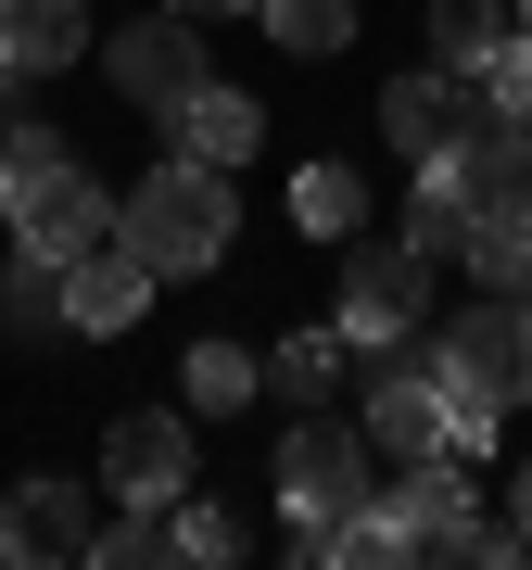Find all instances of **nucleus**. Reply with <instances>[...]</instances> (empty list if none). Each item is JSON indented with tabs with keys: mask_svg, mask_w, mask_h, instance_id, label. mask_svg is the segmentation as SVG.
I'll return each mask as SVG.
<instances>
[{
	"mask_svg": "<svg viewBox=\"0 0 532 570\" xmlns=\"http://www.w3.org/2000/svg\"><path fill=\"white\" fill-rule=\"evenodd\" d=\"M115 242L152 266V279H204V266L242 242V204H228V165H190V153H165L140 190L115 204Z\"/></svg>",
	"mask_w": 532,
	"mask_h": 570,
	"instance_id": "obj_1",
	"label": "nucleus"
},
{
	"mask_svg": "<svg viewBox=\"0 0 532 570\" xmlns=\"http://www.w3.org/2000/svg\"><path fill=\"white\" fill-rule=\"evenodd\" d=\"M393 532H406V558H532L520 520H482L470 482H456V456H406V482L381 494Z\"/></svg>",
	"mask_w": 532,
	"mask_h": 570,
	"instance_id": "obj_2",
	"label": "nucleus"
},
{
	"mask_svg": "<svg viewBox=\"0 0 532 570\" xmlns=\"http://www.w3.org/2000/svg\"><path fill=\"white\" fill-rule=\"evenodd\" d=\"M368 431L355 419H329V406H292V444H279V508L292 520H343V508H368Z\"/></svg>",
	"mask_w": 532,
	"mask_h": 570,
	"instance_id": "obj_3",
	"label": "nucleus"
},
{
	"mask_svg": "<svg viewBox=\"0 0 532 570\" xmlns=\"http://www.w3.org/2000/svg\"><path fill=\"white\" fill-rule=\"evenodd\" d=\"M368 444L381 456H444V343H368Z\"/></svg>",
	"mask_w": 532,
	"mask_h": 570,
	"instance_id": "obj_4",
	"label": "nucleus"
},
{
	"mask_svg": "<svg viewBox=\"0 0 532 570\" xmlns=\"http://www.w3.org/2000/svg\"><path fill=\"white\" fill-rule=\"evenodd\" d=\"M418 305H431V254L393 228V242H355V266H343V343L368 355V343H406L418 330Z\"/></svg>",
	"mask_w": 532,
	"mask_h": 570,
	"instance_id": "obj_5",
	"label": "nucleus"
},
{
	"mask_svg": "<svg viewBox=\"0 0 532 570\" xmlns=\"http://www.w3.org/2000/svg\"><path fill=\"white\" fill-rule=\"evenodd\" d=\"M444 381L494 393V406H532V292H482V305L444 330Z\"/></svg>",
	"mask_w": 532,
	"mask_h": 570,
	"instance_id": "obj_6",
	"label": "nucleus"
},
{
	"mask_svg": "<svg viewBox=\"0 0 532 570\" xmlns=\"http://www.w3.org/2000/svg\"><path fill=\"white\" fill-rule=\"evenodd\" d=\"M102 77H115L140 115H178L216 63H204V39H190V13H140V26H115V39H102Z\"/></svg>",
	"mask_w": 532,
	"mask_h": 570,
	"instance_id": "obj_7",
	"label": "nucleus"
},
{
	"mask_svg": "<svg viewBox=\"0 0 532 570\" xmlns=\"http://www.w3.org/2000/svg\"><path fill=\"white\" fill-rule=\"evenodd\" d=\"M381 140L406 153V165H456V153L482 140L470 77H456V63H418V77H393V89H381Z\"/></svg>",
	"mask_w": 532,
	"mask_h": 570,
	"instance_id": "obj_8",
	"label": "nucleus"
},
{
	"mask_svg": "<svg viewBox=\"0 0 532 570\" xmlns=\"http://www.w3.org/2000/svg\"><path fill=\"white\" fill-rule=\"evenodd\" d=\"M190 419H165V406H127L115 431H102V494H127V508H178L190 494Z\"/></svg>",
	"mask_w": 532,
	"mask_h": 570,
	"instance_id": "obj_9",
	"label": "nucleus"
},
{
	"mask_svg": "<svg viewBox=\"0 0 532 570\" xmlns=\"http://www.w3.org/2000/svg\"><path fill=\"white\" fill-rule=\"evenodd\" d=\"M89 546H102V520H89V482H63V469L13 482V508H0V558H26V570H77Z\"/></svg>",
	"mask_w": 532,
	"mask_h": 570,
	"instance_id": "obj_10",
	"label": "nucleus"
},
{
	"mask_svg": "<svg viewBox=\"0 0 532 570\" xmlns=\"http://www.w3.org/2000/svg\"><path fill=\"white\" fill-rule=\"evenodd\" d=\"M13 228H26V254H39V266H77V254H102V242H115V204H102V178L51 165V178H26V190H13Z\"/></svg>",
	"mask_w": 532,
	"mask_h": 570,
	"instance_id": "obj_11",
	"label": "nucleus"
},
{
	"mask_svg": "<svg viewBox=\"0 0 532 570\" xmlns=\"http://www.w3.org/2000/svg\"><path fill=\"white\" fill-rule=\"evenodd\" d=\"M140 305H152V266L127 254V242H102V254H77V266H63V330H89V343H115Z\"/></svg>",
	"mask_w": 532,
	"mask_h": 570,
	"instance_id": "obj_12",
	"label": "nucleus"
},
{
	"mask_svg": "<svg viewBox=\"0 0 532 570\" xmlns=\"http://www.w3.org/2000/svg\"><path fill=\"white\" fill-rule=\"evenodd\" d=\"M254 140H266V115L242 102V89H216V77L165 115V153H190V165H254Z\"/></svg>",
	"mask_w": 532,
	"mask_h": 570,
	"instance_id": "obj_13",
	"label": "nucleus"
},
{
	"mask_svg": "<svg viewBox=\"0 0 532 570\" xmlns=\"http://www.w3.org/2000/svg\"><path fill=\"white\" fill-rule=\"evenodd\" d=\"M77 51H89L77 0H0V63H13V77H63Z\"/></svg>",
	"mask_w": 532,
	"mask_h": 570,
	"instance_id": "obj_14",
	"label": "nucleus"
},
{
	"mask_svg": "<svg viewBox=\"0 0 532 570\" xmlns=\"http://www.w3.org/2000/svg\"><path fill=\"white\" fill-rule=\"evenodd\" d=\"M456 178H470V204H482V216L532 228V127H482V140L456 153Z\"/></svg>",
	"mask_w": 532,
	"mask_h": 570,
	"instance_id": "obj_15",
	"label": "nucleus"
},
{
	"mask_svg": "<svg viewBox=\"0 0 532 570\" xmlns=\"http://www.w3.org/2000/svg\"><path fill=\"white\" fill-rule=\"evenodd\" d=\"M470 228H482V204H470V178L456 165H418V190H406V242L444 266V254H470Z\"/></svg>",
	"mask_w": 532,
	"mask_h": 570,
	"instance_id": "obj_16",
	"label": "nucleus"
},
{
	"mask_svg": "<svg viewBox=\"0 0 532 570\" xmlns=\"http://www.w3.org/2000/svg\"><path fill=\"white\" fill-rule=\"evenodd\" d=\"M254 381H266V367H254L242 343H190V355H178V393H190V419H242V406H254Z\"/></svg>",
	"mask_w": 532,
	"mask_h": 570,
	"instance_id": "obj_17",
	"label": "nucleus"
},
{
	"mask_svg": "<svg viewBox=\"0 0 532 570\" xmlns=\"http://www.w3.org/2000/svg\"><path fill=\"white\" fill-rule=\"evenodd\" d=\"M343 330H292L279 355H266V393H279V406H329V381H343Z\"/></svg>",
	"mask_w": 532,
	"mask_h": 570,
	"instance_id": "obj_18",
	"label": "nucleus"
},
{
	"mask_svg": "<svg viewBox=\"0 0 532 570\" xmlns=\"http://www.w3.org/2000/svg\"><path fill=\"white\" fill-rule=\"evenodd\" d=\"M254 26H266L292 63H329V51L355 39V0H254Z\"/></svg>",
	"mask_w": 532,
	"mask_h": 570,
	"instance_id": "obj_19",
	"label": "nucleus"
},
{
	"mask_svg": "<svg viewBox=\"0 0 532 570\" xmlns=\"http://www.w3.org/2000/svg\"><path fill=\"white\" fill-rule=\"evenodd\" d=\"M456 77H470L482 127H532V39H494L482 63H456Z\"/></svg>",
	"mask_w": 532,
	"mask_h": 570,
	"instance_id": "obj_20",
	"label": "nucleus"
},
{
	"mask_svg": "<svg viewBox=\"0 0 532 570\" xmlns=\"http://www.w3.org/2000/svg\"><path fill=\"white\" fill-rule=\"evenodd\" d=\"M292 216H305L317 242H355V216H368V190H355V165H305V178H292Z\"/></svg>",
	"mask_w": 532,
	"mask_h": 570,
	"instance_id": "obj_21",
	"label": "nucleus"
},
{
	"mask_svg": "<svg viewBox=\"0 0 532 570\" xmlns=\"http://www.w3.org/2000/svg\"><path fill=\"white\" fill-rule=\"evenodd\" d=\"M89 558H102V570H165V558H178V508H127Z\"/></svg>",
	"mask_w": 532,
	"mask_h": 570,
	"instance_id": "obj_22",
	"label": "nucleus"
},
{
	"mask_svg": "<svg viewBox=\"0 0 532 570\" xmlns=\"http://www.w3.org/2000/svg\"><path fill=\"white\" fill-rule=\"evenodd\" d=\"M494 39H508V13H494V0H431V63H482Z\"/></svg>",
	"mask_w": 532,
	"mask_h": 570,
	"instance_id": "obj_23",
	"label": "nucleus"
},
{
	"mask_svg": "<svg viewBox=\"0 0 532 570\" xmlns=\"http://www.w3.org/2000/svg\"><path fill=\"white\" fill-rule=\"evenodd\" d=\"M470 266H482L494 292H532V228H508V216H482V228H470Z\"/></svg>",
	"mask_w": 532,
	"mask_h": 570,
	"instance_id": "obj_24",
	"label": "nucleus"
},
{
	"mask_svg": "<svg viewBox=\"0 0 532 570\" xmlns=\"http://www.w3.org/2000/svg\"><path fill=\"white\" fill-rule=\"evenodd\" d=\"M0 317H13V330H63V266L26 254V266H13V292H0Z\"/></svg>",
	"mask_w": 532,
	"mask_h": 570,
	"instance_id": "obj_25",
	"label": "nucleus"
},
{
	"mask_svg": "<svg viewBox=\"0 0 532 570\" xmlns=\"http://www.w3.org/2000/svg\"><path fill=\"white\" fill-rule=\"evenodd\" d=\"M0 165H13V190H26V178H51V165H77V153H63V127L13 115V127H0Z\"/></svg>",
	"mask_w": 532,
	"mask_h": 570,
	"instance_id": "obj_26",
	"label": "nucleus"
},
{
	"mask_svg": "<svg viewBox=\"0 0 532 570\" xmlns=\"http://www.w3.org/2000/svg\"><path fill=\"white\" fill-rule=\"evenodd\" d=\"M178 558H242V520H228V508H190V494H178Z\"/></svg>",
	"mask_w": 532,
	"mask_h": 570,
	"instance_id": "obj_27",
	"label": "nucleus"
},
{
	"mask_svg": "<svg viewBox=\"0 0 532 570\" xmlns=\"http://www.w3.org/2000/svg\"><path fill=\"white\" fill-rule=\"evenodd\" d=\"M165 13H190V26H204V13H254V0H165Z\"/></svg>",
	"mask_w": 532,
	"mask_h": 570,
	"instance_id": "obj_28",
	"label": "nucleus"
},
{
	"mask_svg": "<svg viewBox=\"0 0 532 570\" xmlns=\"http://www.w3.org/2000/svg\"><path fill=\"white\" fill-rule=\"evenodd\" d=\"M520 546H532V469H520Z\"/></svg>",
	"mask_w": 532,
	"mask_h": 570,
	"instance_id": "obj_29",
	"label": "nucleus"
},
{
	"mask_svg": "<svg viewBox=\"0 0 532 570\" xmlns=\"http://www.w3.org/2000/svg\"><path fill=\"white\" fill-rule=\"evenodd\" d=\"M0 216H13V165H0Z\"/></svg>",
	"mask_w": 532,
	"mask_h": 570,
	"instance_id": "obj_30",
	"label": "nucleus"
},
{
	"mask_svg": "<svg viewBox=\"0 0 532 570\" xmlns=\"http://www.w3.org/2000/svg\"><path fill=\"white\" fill-rule=\"evenodd\" d=\"M520 39H532V0H520Z\"/></svg>",
	"mask_w": 532,
	"mask_h": 570,
	"instance_id": "obj_31",
	"label": "nucleus"
},
{
	"mask_svg": "<svg viewBox=\"0 0 532 570\" xmlns=\"http://www.w3.org/2000/svg\"><path fill=\"white\" fill-rule=\"evenodd\" d=\"M0 89H13V63H0Z\"/></svg>",
	"mask_w": 532,
	"mask_h": 570,
	"instance_id": "obj_32",
	"label": "nucleus"
}]
</instances>
